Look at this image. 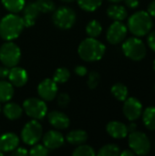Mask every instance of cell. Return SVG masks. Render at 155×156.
Returning a JSON list of instances; mask_svg holds the SVG:
<instances>
[{
    "label": "cell",
    "mask_w": 155,
    "mask_h": 156,
    "mask_svg": "<svg viewBox=\"0 0 155 156\" xmlns=\"http://www.w3.org/2000/svg\"><path fill=\"white\" fill-rule=\"evenodd\" d=\"M24 27L23 18L15 13H10L0 21V37L5 41H12L20 36Z\"/></svg>",
    "instance_id": "obj_1"
},
{
    "label": "cell",
    "mask_w": 155,
    "mask_h": 156,
    "mask_svg": "<svg viewBox=\"0 0 155 156\" xmlns=\"http://www.w3.org/2000/svg\"><path fill=\"white\" fill-rule=\"evenodd\" d=\"M105 51V45L95 37L85 38L78 48V53L80 58L88 62H94L101 59Z\"/></svg>",
    "instance_id": "obj_2"
},
{
    "label": "cell",
    "mask_w": 155,
    "mask_h": 156,
    "mask_svg": "<svg viewBox=\"0 0 155 156\" xmlns=\"http://www.w3.org/2000/svg\"><path fill=\"white\" fill-rule=\"evenodd\" d=\"M128 28L135 37H143L151 32L153 20L146 11H137L128 19Z\"/></svg>",
    "instance_id": "obj_3"
},
{
    "label": "cell",
    "mask_w": 155,
    "mask_h": 156,
    "mask_svg": "<svg viewBox=\"0 0 155 156\" xmlns=\"http://www.w3.org/2000/svg\"><path fill=\"white\" fill-rule=\"evenodd\" d=\"M123 54L133 61H141L146 56V47L142 39L138 37H129L122 44Z\"/></svg>",
    "instance_id": "obj_4"
},
{
    "label": "cell",
    "mask_w": 155,
    "mask_h": 156,
    "mask_svg": "<svg viewBox=\"0 0 155 156\" xmlns=\"http://www.w3.org/2000/svg\"><path fill=\"white\" fill-rule=\"evenodd\" d=\"M20 58L21 50L16 43L6 41L0 47V61L3 65L13 68L19 63Z\"/></svg>",
    "instance_id": "obj_5"
},
{
    "label": "cell",
    "mask_w": 155,
    "mask_h": 156,
    "mask_svg": "<svg viewBox=\"0 0 155 156\" xmlns=\"http://www.w3.org/2000/svg\"><path fill=\"white\" fill-rule=\"evenodd\" d=\"M76 13L69 6H59L53 11L52 21L56 27L61 29L72 27L76 22Z\"/></svg>",
    "instance_id": "obj_6"
},
{
    "label": "cell",
    "mask_w": 155,
    "mask_h": 156,
    "mask_svg": "<svg viewBox=\"0 0 155 156\" xmlns=\"http://www.w3.org/2000/svg\"><path fill=\"white\" fill-rule=\"evenodd\" d=\"M128 144L131 150L137 155H147L151 151V142L143 132L134 131L130 133Z\"/></svg>",
    "instance_id": "obj_7"
},
{
    "label": "cell",
    "mask_w": 155,
    "mask_h": 156,
    "mask_svg": "<svg viewBox=\"0 0 155 156\" xmlns=\"http://www.w3.org/2000/svg\"><path fill=\"white\" fill-rule=\"evenodd\" d=\"M23 111L33 120H42L48 112V106L42 99L28 98L23 102Z\"/></svg>",
    "instance_id": "obj_8"
},
{
    "label": "cell",
    "mask_w": 155,
    "mask_h": 156,
    "mask_svg": "<svg viewBox=\"0 0 155 156\" xmlns=\"http://www.w3.org/2000/svg\"><path fill=\"white\" fill-rule=\"evenodd\" d=\"M43 135V129L37 120H31L25 124L21 131V139L27 145L37 144Z\"/></svg>",
    "instance_id": "obj_9"
},
{
    "label": "cell",
    "mask_w": 155,
    "mask_h": 156,
    "mask_svg": "<svg viewBox=\"0 0 155 156\" xmlns=\"http://www.w3.org/2000/svg\"><path fill=\"white\" fill-rule=\"evenodd\" d=\"M128 32V27L122 21H114L108 28L106 37L109 43L117 45L122 42Z\"/></svg>",
    "instance_id": "obj_10"
},
{
    "label": "cell",
    "mask_w": 155,
    "mask_h": 156,
    "mask_svg": "<svg viewBox=\"0 0 155 156\" xmlns=\"http://www.w3.org/2000/svg\"><path fill=\"white\" fill-rule=\"evenodd\" d=\"M122 112L126 119L131 122H134L138 120L143 113V104L138 99L134 97L127 98L124 101Z\"/></svg>",
    "instance_id": "obj_11"
},
{
    "label": "cell",
    "mask_w": 155,
    "mask_h": 156,
    "mask_svg": "<svg viewBox=\"0 0 155 156\" xmlns=\"http://www.w3.org/2000/svg\"><path fill=\"white\" fill-rule=\"evenodd\" d=\"M37 93L43 101H50L58 95V83L53 79H45L38 84Z\"/></svg>",
    "instance_id": "obj_12"
},
{
    "label": "cell",
    "mask_w": 155,
    "mask_h": 156,
    "mask_svg": "<svg viewBox=\"0 0 155 156\" xmlns=\"http://www.w3.org/2000/svg\"><path fill=\"white\" fill-rule=\"evenodd\" d=\"M42 141H43V144L48 150H56L64 144L65 138L63 134L58 131L51 130L44 134Z\"/></svg>",
    "instance_id": "obj_13"
},
{
    "label": "cell",
    "mask_w": 155,
    "mask_h": 156,
    "mask_svg": "<svg viewBox=\"0 0 155 156\" xmlns=\"http://www.w3.org/2000/svg\"><path fill=\"white\" fill-rule=\"evenodd\" d=\"M7 78L9 80V82L14 87H17V88L25 86L28 80L27 72L24 69L16 67V66L10 68Z\"/></svg>",
    "instance_id": "obj_14"
},
{
    "label": "cell",
    "mask_w": 155,
    "mask_h": 156,
    "mask_svg": "<svg viewBox=\"0 0 155 156\" xmlns=\"http://www.w3.org/2000/svg\"><path fill=\"white\" fill-rule=\"evenodd\" d=\"M48 120L49 123L57 130H65L70 124L69 118L65 113L58 111L50 112L48 114Z\"/></svg>",
    "instance_id": "obj_15"
},
{
    "label": "cell",
    "mask_w": 155,
    "mask_h": 156,
    "mask_svg": "<svg viewBox=\"0 0 155 156\" xmlns=\"http://www.w3.org/2000/svg\"><path fill=\"white\" fill-rule=\"evenodd\" d=\"M39 10L36 5L35 2L28 3L27 5H25L23 8V21L26 27H30L35 25L38 16H39Z\"/></svg>",
    "instance_id": "obj_16"
},
{
    "label": "cell",
    "mask_w": 155,
    "mask_h": 156,
    "mask_svg": "<svg viewBox=\"0 0 155 156\" xmlns=\"http://www.w3.org/2000/svg\"><path fill=\"white\" fill-rule=\"evenodd\" d=\"M19 144V138L14 133H5L0 136V149L5 153H11Z\"/></svg>",
    "instance_id": "obj_17"
},
{
    "label": "cell",
    "mask_w": 155,
    "mask_h": 156,
    "mask_svg": "<svg viewBox=\"0 0 155 156\" xmlns=\"http://www.w3.org/2000/svg\"><path fill=\"white\" fill-rule=\"evenodd\" d=\"M106 131L108 134L114 139H123L128 135V128L127 126L117 121L110 122L106 126Z\"/></svg>",
    "instance_id": "obj_18"
},
{
    "label": "cell",
    "mask_w": 155,
    "mask_h": 156,
    "mask_svg": "<svg viewBox=\"0 0 155 156\" xmlns=\"http://www.w3.org/2000/svg\"><path fill=\"white\" fill-rule=\"evenodd\" d=\"M4 115L10 121H15L19 119L23 113V108L15 102H6L3 108Z\"/></svg>",
    "instance_id": "obj_19"
},
{
    "label": "cell",
    "mask_w": 155,
    "mask_h": 156,
    "mask_svg": "<svg viewBox=\"0 0 155 156\" xmlns=\"http://www.w3.org/2000/svg\"><path fill=\"white\" fill-rule=\"evenodd\" d=\"M107 15L114 21H122L128 16V11L123 5L114 4L108 7Z\"/></svg>",
    "instance_id": "obj_20"
},
{
    "label": "cell",
    "mask_w": 155,
    "mask_h": 156,
    "mask_svg": "<svg viewBox=\"0 0 155 156\" xmlns=\"http://www.w3.org/2000/svg\"><path fill=\"white\" fill-rule=\"evenodd\" d=\"M66 140L69 144L78 146L87 142L88 133L83 130H73L67 134Z\"/></svg>",
    "instance_id": "obj_21"
},
{
    "label": "cell",
    "mask_w": 155,
    "mask_h": 156,
    "mask_svg": "<svg viewBox=\"0 0 155 156\" xmlns=\"http://www.w3.org/2000/svg\"><path fill=\"white\" fill-rule=\"evenodd\" d=\"M14 96V86L4 80H0V102H7Z\"/></svg>",
    "instance_id": "obj_22"
},
{
    "label": "cell",
    "mask_w": 155,
    "mask_h": 156,
    "mask_svg": "<svg viewBox=\"0 0 155 156\" xmlns=\"http://www.w3.org/2000/svg\"><path fill=\"white\" fill-rule=\"evenodd\" d=\"M142 114H143V122L144 126L150 131H155L154 106L147 107Z\"/></svg>",
    "instance_id": "obj_23"
},
{
    "label": "cell",
    "mask_w": 155,
    "mask_h": 156,
    "mask_svg": "<svg viewBox=\"0 0 155 156\" xmlns=\"http://www.w3.org/2000/svg\"><path fill=\"white\" fill-rule=\"evenodd\" d=\"M4 7L10 13H19L23 10L26 0H1Z\"/></svg>",
    "instance_id": "obj_24"
},
{
    "label": "cell",
    "mask_w": 155,
    "mask_h": 156,
    "mask_svg": "<svg viewBox=\"0 0 155 156\" xmlns=\"http://www.w3.org/2000/svg\"><path fill=\"white\" fill-rule=\"evenodd\" d=\"M111 91L112 95L114 96V98H116L120 101H124L128 98V95H129L128 88L121 82L115 83L111 87Z\"/></svg>",
    "instance_id": "obj_25"
},
{
    "label": "cell",
    "mask_w": 155,
    "mask_h": 156,
    "mask_svg": "<svg viewBox=\"0 0 155 156\" xmlns=\"http://www.w3.org/2000/svg\"><path fill=\"white\" fill-rule=\"evenodd\" d=\"M102 32L101 24L98 20H91L86 26V33L90 37H98Z\"/></svg>",
    "instance_id": "obj_26"
},
{
    "label": "cell",
    "mask_w": 155,
    "mask_h": 156,
    "mask_svg": "<svg viewBox=\"0 0 155 156\" xmlns=\"http://www.w3.org/2000/svg\"><path fill=\"white\" fill-rule=\"evenodd\" d=\"M77 1H78V5L81 9L87 12H93L101 5L103 0H77Z\"/></svg>",
    "instance_id": "obj_27"
},
{
    "label": "cell",
    "mask_w": 155,
    "mask_h": 156,
    "mask_svg": "<svg viewBox=\"0 0 155 156\" xmlns=\"http://www.w3.org/2000/svg\"><path fill=\"white\" fill-rule=\"evenodd\" d=\"M70 78V72L67 68H58L53 74V80L58 84H63L67 82Z\"/></svg>",
    "instance_id": "obj_28"
},
{
    "label": "cell",
    "mask_w": 155,
    "mask_h": 156,
    "mask_svg": "<svg viewBox=\"0 0 155 156\" xmlns=\"http://www.w3.org/2000/svg\"><path fill=\"white\" fill-rule=\"evenodd\" d=\"M120 154H121L120 147L113 144H110L102 146L98 152L99 156H118L120 155Z\"/></svg>",
    "instance_id": "obj_29"
},
{
    "label": "cell",
    "mask_w": 155,
    "mask_h": 156,
    "mask_svg": "<svg viewBox=\"0 0 155 156\" xmlns=\"http://www.w3.org/2000/svg\"><path fill=\"white\" fill-rule=\"evenodd\" d=\"M96 154L94 149L87 144H80L73 151L72 155L74 156H94Z\"/></svg>",
    "instance_id": "obj_30"
},
{
    "label": "cell",
    "mask_w": 155,
    "mask_h": 156,
    "mask_svg": "<svg viewBox=\"0 0 155 156\" xmlns=\"http://www.w3.org/2000/svg\"><path fill=\"white\" fill-rule=\"evenodd\" d=\"M35 3L40 13H50L55 10V4L52 0H37Z\"/></svg>",
    "instance_id": "obj_31"
},
{
    "label": "cell",
    "mask_w": 155,
    "mask_h": 156,
    "mask_svg": "<svg viewBox=\"0 0 155 156\" xmlns=\"http://www.w3.org/2000/svg\"><path fill=\"white\" fill-rule=\"evenodd\" d=\"M49 150L44 144H34L33 147L30 149L28 154L33 156H46L48 154Z\"/></svg>",
    "instance_id": "obj_32"
},
{
    "label": "cell",
    "mask_w": 155,
    "mask_h": 156,
    "mask_svg": "<svg viewBox=\"0 0 155 156\" xmlns=\"http://www.w3.org/2000/svg\"><path fill=\"white\" fill-rule=\"evenodd\" d=\"M100 81V75L97 71H91L89 73L87 84L90 89H91V90L96 89L99 86Z\"/></svg>",
    "instance_id": "obj_33"
},
{
    "label": "cell",
    "mask_w": 155,
    "mask_h": 156,
    "mask_svg": "<svg viewBox=\"0 0 155 156\" xmlns=\"http://www.w3.org/2000/svg\"><path fill=\"white\" fill-rule=\"evenodd\" d=\"M56 98H57V101H58V106L61 107V108L67 107L69 104V102H70V97H69V95L67 94V93H64V92L57 95Z\"/></svg>",
    "instance_id": "obj_34"
},
{
    "label": "cell",
    "mask_w": 155,
    "mask_h": 156,
    "mask_svg": "<svg viewBox=\"0 0 155 156\" xmlns=\"http://www.w3.org/2000/svg\"><path fill=\"white\" fill-rule=\"evenodd\" d=\"M13 156H26L28 154V151L23 147H16L14 151L11 152Z\"/></svg>",
    "instance_id": "obj_35"
},
{
    "label": "cell",
    "mask_w": 155,
    "mask_h": 156,
    "mask_svg": "<svg viewBox=\"0 0 155 156\" xmlns=\"http://www.w3.org/2000/svg\"><path fill=\"white\" fill-rule=\"evenodd\" d=\"M74 71H75V73H76L78 76H79V77H84V76H86L87 73H88L87 68H86L85 66H82V65L77 66V67L74 69Z\"/></svg>",
    "instance_id": "obj_36"
},
{
    "label": "cell",
    "mask_w": 155,
    "mask_h": 156,
    "mask_svg": "<svg viewBox=\"0 0 155 156\" xmlns=\"http://www.w3.org/2000/svg\"><path fill=\"white\" fill-rule=\"evenodd\" d=\"M147 43H148V46L150 47V48L155 52V30L149 34V36L147 37Z\"/></svg>",
    "instance_id": "obj_37"
},
{
    "label": "cell",
    "mask_w": 155,
    "mask_h": 156,
    "mask_svg": "<svg viewBox=\"0 0 155 156\" xmlns=\"http://www.w3.org/2000/svg\"><path fill=\"white\" fill-rule=\"evenodd\" d=\"M9 68L3 65V66H0V80H5L8 77V74H9Z\"/></svg>",
    "instance_id": "obj_38"
},
{
    "label": "cell",
    "mask_w": 155,
    "mask_h": 156,
    "mask_svg": "<svg viewBox=\"0 0 155 156\" xmlns=\"http://www.w3.org/2000/svg\"><path fill=\"white\" fill-rule=\"evenodd\" d=\"M125 5L129 8L134 9L139 6V0H125Z\"/></svg>",
    "instance_id": "obj_39"
},
{
    "label": "cell",
    "mask_w": 155,
    "mask_h": 156,
    "mask_svg": "<svg viewBox=\"0 0 155 156\" xmlns=\"http://www.w3.org/2000/svg\"><path fill=\"white\" fill-rule=\"evenodd\" d=\"M148 11V13H149V15L151 16H154L155 17V0L153 1H152L150 4H149V5H148V9H147Z\"/></svg>",
    "instance_id": "obj_40"
},
{
    "label": "cell",
    "mask_w": 155,
    "mask_h": 156,
    "mask_svg": "<svg viewBox=\"0 0 155 156\" xmlns=\"http://www.w3.org/2000/svg\"><path fill=\"white\" fill-rule=\"evenodd\" d=\"M120 155L122 156H133L135 155V154L132 151V150H124L123 152H121Z\"/></svg>",
    "instance_id": "obj_41"
},
{
    "label": "cell",
    "mask_w": 155,
    "mask_h": 156,
    "mask_svg": "<svg viewBox=\"0 0 155 156\" xmlns=\"http://www.w3.org/2000/svg\"><path fill=\"white\" fill-rule=\"evenodd\" d=\"M127 128H128V132H129V133H132V132L136 131V129H137V125H136V123L132 122L129 126H127Z\"/></svg>",
    "instance_id": "obj_42"
},
{
    "label": "cell",
    "mask_w": 155,
    "mask_h": 156,
    "mask_svg": "<svg viewBox=\"0 0 155 156\" xmlns=\"http://www.w3.org/2000/svg\"><path fill=\"white\" fill-rule=\"evenodd\" d=\"M61 1L64 2V3H71V2H73L75 0H61Z\"/></svg>",
    "instance_id": "obj_43"
},
{
    "label": "cell",
    "mask_w": 155,
    "mask_h": 156,
    "mask_svg": "<svg viewBox=\"0 0 155 156\" xmlns=\"http://www.w3.org/2000/svg\"><path fill=\"white\" fill-rule=\"evenodd\" d=\"M109 1H111V2H112V3H119V2H122V1H123V0H109Z\"/></svg>",
    "instance_id": "obj_44"
},
{
    "label": "cell",
    "mask_w": 155,
    "mask_h": 156,
    "mask_svg": "<svg viewBox=\"0 0 155 156\" xmlns=\"http://www.w3.org/2000/svg\"><path fill=\"white\" fill-rule=\"evenodd\" d=\"M4 155V152L3 151H1V149H0V156H3Z\"/></svg>",
    "instance_id": "obj_45"
},
{
    "label": "cell",
    "mask_w": 155,
    "mask_h": 156,
    "mask_svg": "<svg viewBox=\"0 0 155 156\" xmlns=\"http://www.w3.org/2000/svg\"><path fill=\"white\" fill-rule=\"evenodd\" d=\"M153 69H154V71H155V59H154V61H153Z\"/></svg>",
    "instance_id": "obj_46"
},
{
    "label": "cell",
    "mask_w": 155,
    "mask_h": 156,
    "mask_svg": "<svg viewBox=\"0 0 155 156\" xmlns=\"http://www.w3.org/2000/svg\"><path fill=\"white\" fill-rule=\"evenodd\" d=\"M0 112H1V102H0Z\"/></svg>",
    "instance_id": "obj_47"
},
{
    "label": "cell",
    "mask_w": 155,
    "mask_h": 156,
    "mask_svg": "<svg viewBox=\"0 0 155 156\" xmlns=\"http://www.w3.org/2000/svg\"><path fill=\"white\" fill-rule=\"evenodd\" d=\"M154 89H155V86H154Z\"/></svg>",
    "instance_id": "obj_48"
}]
</instances>
